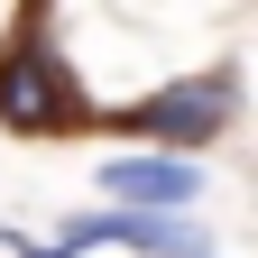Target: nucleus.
Segmentation results:
<instances>
[{
  "label": "nucleus",
  "mask_w": 258,
  "mask_h": 258,
  "mask_svg": "<svg viewBox=\"0 0 258 258\" xmlns=\"http://www.w3.org/2000/svg\"><path fill=\"white\" fill-rule=\"evenodd\" d=\"M231 120H240V74L231 64L184 74V83H157L148 102H129V111H92V129H120V139H139V148H184V157H203L212 139H231Z\"/></svg>",
  "instance_id": "obj_1"
},
{
  "label": "nucleus",
  "mask_w": 258,
  "mask_h": 258,
  "mask_svg": "<svg viewBox=\"0 0 258 258\" xmlns=\"http://www.w3.org/2000/svg\"><path fill=\"white\" fill-rule=\"evenodd\" d=\"M0 129L10 139H74V129H92V102L74 83V64L37 28H19L0 46Z\"/></svg>",
  "instance_id": "obj_2"
},
{
  "label": "nucleus",
  "mask_w": 258,
  "mask_h": 258,
  "mask_svg": "<svg viewBox=\"0 0 258 258\" xmlns=\"http://www.w3.org/2000/svg\"><path fill=\"white\" fill-rule=\"evenodd\" d=\"M102 194L120 212H184L203 194V166L184 148H111L102 157Z\"/></svg>",
  "instance_id": "obj_3"
},
{
  "label": "nucleus",
  "mask_w": 258,
  "mask_h": 258,
  "mask_svg": "<svg viewBox=\"0 0 258 258\" xmlns=\"http://www.w3.org/2000/svg\"><path fill=\"white\" fill-rule=\"evenodd\" d=\"M64 249H148V258H212V231H194V221H175V212H83V221H64L55 231Z\"/></svg>",
  "instance_id": "obj_4"
},
{
  "label": "nucleus",
  "mask_w": 258,
  "mask_h": 258,
  "mask_svg": "<svg viewBox=\"0 0 258 258\" xmlns=\"http://www.w3.org/2000/svg\"><path fill=\"white\" fill-rule=\"evenodd\" d=\"M10 258H74V249H64V240H19V231H10Z\"/></svg>",
  "instance_id": "obj_5"
}]
</instances>
